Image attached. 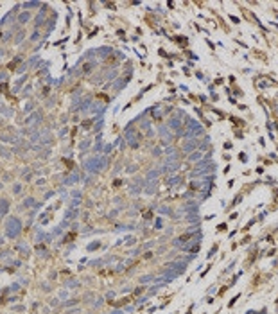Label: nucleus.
I'll list each match as a JSON object with an SVG mask.
<instances>
[{"label": "nucleus", "instance_id": "obj_1", "mask_svg": "<svg viewBox=\"0 0 278 314\" xmlns=\"http://www.w3.org/2000/svg\"><path fill=\"white\" fill-rule=\"evenodd\" d=\"M196 147H199V144H197L196 138H190L187 144H183V151H185V153H194Z\"/></svg>", "mask_w": 278, "mask_h": 314}, {"label": "nucleus", "instance_id": "obj_6", "mask_svg": "<svg viewBox=\"0 0 278 314\" xmlns=\"http://www.w3.org/2000/svg\"><path fill=\"white\" fill-rule=\"evenodd\" d=\"M147 185H149V187H145V192H147V194L156 192V185H158L156 181H151V183H147Z\"/></svg>", "mask_w": 278, "mask_h": 314}, {"label": "nucleus", "instance_id": "obj_3", "mask_svg": "<svg viewBox=\"0 0 278 314\" xmlns=\"http://www.w3.org/2000/svg\"><path fill=\"white\" fill-rule=\"evenodd\" d=\"M169 126H170L172 129H176V131H179L181 128H183V124H181V120H179L178 117H172V119H170V120H169Z\"/></svg>", "mask_w": 278, "mask_h": 314}, {"label": "nucleus", "instance_id": "obj_7", "mask_svg": "<svg viewBox=\"0 0 278 314\" xmlns=\"http://www.w3.org/2000/svg\"><path fill=\"white\" fill-rule=\"evenodd\" d=\"M158 176H160V169H154V171H151V172L147 174V180H154V181H156Z\"/></svg>", "mask_w": 278, "mask_h": 314}, {"label": "nucleus", "instance_id": "obj_2", "mask_svg": "<svg viewBox=\"0 0 278 314\" xmlns=\"http://www.w3.org/2000/svg\"><path fill=\"white\" fill-rule=\"evenodd\" d=\"M160 135L163 137V142H162V144H169V142H172V135H170V133L167 131L165 126H163V128H160Z\"/></svg>", "mask_w": 278, "mask_h": 314}, {"label": "nucleus", "instance_id": "obj_9", "mask_svg": "<svg viewBox=\"0 0 278 314\" xmlns=\"http://www.w3.org/2000/svg\"><path fill=\"white\" fill-rule=\"evenodd\" d=\"M160 214H170V208H167V206H162V208H160Z\"/></svg>", "mask_w": 278, "mask_h": 314}, {"label": "nucleus", "instance_id": "obj_5", "mask_svg": "<svg viewBox=\"0 0 278 314\" xmlns=\"http://www.w3.org/2000/svg\"><path fill=\"white\" fill-rule=\"evenodd\" d=\"M178 183H181V178H179V176H172V178H169V180H167V185H169V187H174V185H178Z\"/></svg>", "mask_w": 278, "mask_h": 314}, {"label": "nucleus", "instance_id": "obj_8", "mask_svg": "<svg viewBox=\"0 0 278 314\" xmlns=\"http://www.w3.org/2000/svg\"><path fill=\"white\" fill-rule=\"evenodd\" d=\"M208 144H210V138H208V137H205V140H203V142L199 144V149H206V147H208Z\"/></svg>", "mask_w": 278, "mask_h": 314}, {"label": "nucleus", "instance_id": "obj_4", "mask_svg": "<svg viewBox=\"0 0 278 314\" xmlns=\"http://www.w3.org/2000/svg\"><path fill=\"white\" fill-rule=\"evenodd\" d=\"M188 160H190V162H201V160H203V154H201V151H194V153H190Z\"/></svg>", "mask_w": 278, "mask_h": 314}]
</instances>
